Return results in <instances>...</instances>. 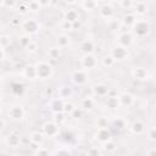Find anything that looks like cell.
Wrapping results in <instances>:
<instances>
[{"mask_svg": "<svg viewBox=\"0 0 156 156\" xmlns=\"http://www.w3.org/2000/svg\"><path fill=\"white\" fill-rule=\"evenodd\" d=\"M26 50L28 51V52H37V50H38V44H37V41H32L27 48H26Z\"/></svg>", "mask_w": 156, "mask_h": 156, "instance_id": "cell-38", "label": "cell"}, {"mask_svg": "<svg viewBox=\"0 0 156 156\" xmlns=\"http://www.w3.org/2000/svg\"><path fill=\"white\" fill-rule=\"evenodd\" d=\"M24 115H26V111L23 108V106L21 104H12V105H9L7 107V111H6V117L10 121H13V122H18L21 119L24 118Z\"/></svg>", "mask_w": 156, "mask_h": 156, "instance_id": "cell-3", "label": "cell"}, {"mask_svg": "<svg viewBox=\"0 0 156 156\" xmlns=\"http://www.w3.org/2000/svg\"><path fill=\"white\" fill-rule=\"evenodd\" d=\"M29 141L34 145H38L40 146L41 143L44 141V134L43 133H39V132H32L29 134Z\"/></svg>", "mask_w": 156, "mask_h": 156, "instance_id": "cell-21", "label": "cell"}, {"mask_svg": "<svg viewBox=\"0 0 156 156\" xmlns=\"http://www.w3.org/2000/svg\"><path fill=\"white\" fill-rule=\"evenodd\" d=\"M102 65L104 66H107V67H111V66H113L115 65V62H116V60L113 58V56L110 54V55H107V56H105L104 58H102Z\"/></svg>", "mask_w": 156, "mask_h": 156, "instance_id": "cell-35", "label": "cell"}, {"mask_svg": "<svg viewBox=\"0 0 156 156\" xmlns=\"http://www.w3.org/2000/svg\"><path fill=\"white\" fill-rule=\"evenodd\" d=\"M57 94H58V96H60L61 99L67 100V99H71L73 91H72V89H71L69 87L63 85V87H60V88L57 89Z\"/></svg>", "mask_w": 156, "mask_h": 156, "instance_id": "cell-22", "label": "cell"}, {"mask_svg": "<svg viewBox=\"0 0 156 156\" xmlns=\"http://www.w3.org/2000/svg\"><path fill=\"white\" fill-rule=\"evenodd\" d=\"M27 4H28V9H29V12H33V13H35V12H39V11H40V9L43 7L38 0H29Z\"/></svg>", "mask_w": 156, "mask_h": 156, "instance_id": "cell-29", "label": "cell"}, {"mask_svg": "<svg viewBox=\"0 0 156 156\" xmlns=\"http://www.w3.org/2000/svg\"><path fill=\"white\" fill-rule=\"evenodd\" d=\"M71 82L76 85H79V87H83L88 83L89 80V76H88V72L87 69L84 68H79V69H76L71 73Z\"/></svg>", "mask_w": 156, "mask_h": 156, "instance_id": "cell-5", "label": "cell"}, {"mask_svg": "<svg viewBox=\"0 0 156 156\" xmlns=\"http://www.w3.org/2000/svg\"><path fill=\"white\" fill-rule=\"evenodd\" d=\"M16 9H17V11H18L20 15H27V13L29 12L28 4H27V2H21V4H18Z\"/></svg>", "mask_w": 156, "mask_h": 156, "instance_id": "cell-34", "label": "cell"}, {"mask_svg": "<svg viewBox=\"0 0 156 156\" xmlns=\"http://www.w3.org/2000/svg\"><path fill=\"white\" fill-rule=\"evenodd\" d=\"M48 106L49 108L51 110V112L56 113V112H62L63 111V107H65V100L61 99L60 96L57 98H50L49 99V102H48Z\"/></svg>", "mask_w": 156, "mask_h": 156, "instance_id": "cell-9", "label": "cell"}, {"mask_svg": "<svg viewBox=\"0 0 156 156\" xmlns=\"http://www.w3.org/2000/svg\"><path fill=\"white\" fill-rule=\"evenodd\" d=\"M150 30H151V26H150V23H149L146 20H144V18L136 20L135 23L132 26V32H133L136 37H140V38L147 35V34L150 33Z\"/></svg>", "mask_w": 156, "mask_h": 156, "instance_id": "cell-4", "label": "cell"}, {"mask_svg": "<svg viewBox=\"0 0 156 156\" xmlns=\"http://www.w3.org/2000/svg\"><path fill=\"white\" fill-rule=\"evenodd\" d=\"M80 51L84 54H90L94 51V43L91 40H84L82 44H80Z\"/></svg>", "mask_w": 156, "mask_h": 156, "instance_id": "cell-25", "label": "cell"}, {"mask_svg": "<svg viewBox=\"0 0 156 156\" xmlns=\"http://www.w3.org/2000/svg\"><path fill=\"white\" fill-rule=\"evenodd\" d=\"M32 41H33V39L30 38V35H29V34L22 33V34L18 37V44H20V46H21V48H23V49H26V48H27Z\"/></svg>", "mask_w": 156, "mask_h": 156, "instance_id": "cell-24", "label": "cell"}, {"mask_svg": "<svg viewBox=\"0 0 156 156\" xmlns=\"http://www.w3.org/2000/svg\"><path fill=\"white\" fill-rule=\"evenodd\" d=\"M38 1L40 2V5H41L43 7L49 6V5H50V2H51V0H38Z\"/></svg>", "mask_w": 156, "mask_h": 156, "instance_id": "cell-40", "label": "cell"}, {"mask_svg": "<svg viewBox=\"0 0 156 156\" xmlns=\"http://www.w3.org/2000/svg\"><path fill=\"white\" fill-rule=\"evenodd\" d=\"M43 130H44V134H45V135L56 136V135H58V133H60V124H57V123L54 122V121L46 122V123L43 126Z\"/></svg>", "mask_w": 156, "mask_h": 156, "instance_id": "cell-10", "label": "cell"}, {"mask_svg": "<svg viewBox=\"0 0 156 156\" xmlns=\"http://www.w3.org/2000/svg\"><path fill=\"white\" fill-rule=\"evenodd\" d=\"M99 60L96 58V56L90 52V54H84L82 57V67L84 69H93L98 66Z\"/></svg>", "mask_w": 156, "mask_h": 156, "instance_id": "cell-8", "label": "cell"}, {"mask_svg": "<svg viewBox=\"0 0 156 156\" xmlns=\"http://www.w3.org/2000/svg\"><path fill=\"white\" fill-rule=\"evenodd\" d=\"M60 54H61V48H60V46L50 48L49 51H48V56H49V58H51V60H57V58L60 57Z\"/></svg>", "mask_w": 156, "mask_h": 156, "instance_id": "cell-31", "label": "cell"}, {"mask_svg": "<svg viewBox=\"0 0 156 156\" xmlns=\"http://www.w3.org/2000/svg\"><path fill=\"white\" fill-rule=\"evenodd\" d=\"M111 126L115 127V128H118V129H123L126 127V121L121 117H117V118L111 121Z\"/></svg>", "mask_w": 156, "mask_h": 156, "instance_id": "cell-33", "label": "cell"}, {"mask_svg": "<svg viewBox=\"0 0 156 156\" xmlns=\"http://www.w3.org/2000/svg\"><path fill=\"white\" fill-rule=\"evenodd\" d=\"M1 143L6 144L7 147H18L21 145V136L17 132L12 130V132H9V134L6 136H2L1 139Z\"/></svg>", "mask_w": 156, "mask_h": 156, "instance_id": "cell-6", "label": "cell"}, {"mask_svg": "<svg viewBox=\"0 0 156 156\" xmlns=\"http://www.w3.org/2000/svg\"><path fill=\"white\" fill-rule=\"evenodd\" d=\"M133 7H134V13L135 15H145L147 12V4L146 1H143V0H139L133 4Z\"/></svg>", "mask_w": 156, "mask_h": 156, "instance_id": "cell-17", "label": "cell"}, {"mask_svg": "<svg viewBox=\"0 0 156 156\" xmlns=\"http://www.w3.org/2000/svg\"><path fill=\"white\" fill-rule=\"evenodd\" d=\"M132 43H133V37H132V34H130L129 30L118 34V44L119 45H123L126 48H129Z\"/></svg>", "mask_w": 156, "mask_h": 156, "instance_id": "cell-14", "label": "cell"}, {"mask_svg": "<svg viewBox=\"0 0 156 156\" xmlns=\"http://www.w3.org/2000/svg\"><path fill=\"white\" fill-rule=\"evenodd\" d=\"M17 5H18V0H1V7L2 9L12 10V9H16Z\"/></svg>", "mask_w": 156, "mask_h": 156, "instance_id": "cell-32", "label": "cell"}, {"mask_svg": "<svg viewBox=\"0 0 156 156\" xmlns=\"http://www.w3.org/2000/svg\"><path fill=\"white\" fill-rule=\"evenodd\" d=\"M95 107V100L91 96H85L80 100V108L84 111H91Z\"/></svg>", "mask_w": 156, "mask_h": 156, "instance_id": "cell-18", "label": "cell"}, {"mask_svg": "<svg viewBox=\"0 0 156 156\" xmlns=\"http://www.w3.org/2000/svg\"><path fill=\"white\" fill-rule=\"evenodd\" d=\"M68 44H69V37H68L67 34L62 33V34H60V35L57 37V46H60L61 49H63V48H66Z\"/></svg>", "mask_w": 156, "mask_h": 156, "instance_id": "cell-27", "label": "cell"}, {"mask_svg": "<svg viewBox=\"0 0 156 156\" xmlns=\"http://www.w3.org/2000/svg\"><path fill=\"white\" fill-rule=\"evenodd\" d=\"M82 7L87 11H94L98 7V1L96 0H83Z\"/></svg>", "mask_w": 156, "mask_h": 156, "instance_id": "cell-26", "label": "cell"}, {"mask_svg": "<svg viewBox=\"0 0 156 156\" xmlns=\"http://www.w3.org/2000/svg\"><path fill=\"white\" fill-rule=\"evenodd\" d=\"M96 126H98V128H100V127H107L108 126V119L106 117L101 116V117H99L96 119Z\"/></svg>", "mask_w": 156, "mask_h": 156, "instance_id": "cell-36", "label": "cell"}, {"mask_svg": "<svg viewBox=\"0 0 156 156\" xmlns=\"http://www.w3.org/2000/svg\"><path fill=\"white\" fill-rule=\"evenodd\" d=\"M35 68H37V77L40 80H48L54 74V67L48 61H44V60L38 61L35 63Z\"/></svg>", "mask_w": 156, "mask_h": 156, "instance_id": "cell-1", "label": "cell"}, {"mask_svg": "<svg viewBox=\"0 0 156 156\" xmlns=\"http://www.w3.org/2000/svg\"><path fill=\"white\" fill-rule=\"evenodd\" d=\"M11 35L9 34V33H5V32H2L1 33V39H0V43H1V48H5V49H7L10 45H11Z\"/></svg>", "mask_w": 156, "mask_h": 156, "instance_id": "cell-30", "label": "cell"}, {"mask_svg": "<svg viewBox=\"0 0 156 156\" xmlns=\"http://www.w3.org/2000/svg\"><path fill=\"white\" fill-rule=\"evenodd\" d=\"M136 20H138V18H136V16H135L134 12H133V13H127V15L123 17L122 23L126 24V26H128V27H130V26H133V24L135 23Z\"/></svg>", "mask_w": 156, "mask_h": 156, "instance_id": "cell-28", "label": "cell"}, {"mask_svg": "<svg viewBox=\"0 0 156 156\" xmlns=\"http://www.w3.org/2000/svg\"><path fill=\"white\" fill-rule=\"evenodd\" d=\"M63 20L73 23V22H76V21L79 20V13H78V11L76 9H67L65 11V18Z\"/></svg>", "mask_w": 156, "mask_h": 156, "instance_id": "cell-20", "label": "cell"}, {"mask_svg": "<svg viewBox=\"0 0 156 156\" xmlns=\"http://www.w3.org/2000/svg\"><path fill=\"white\" fill-rule=\"evenodd\" d=\"M111 136H112V134H111L108 127H100V128H98L96 134H95V139L98 141L102 143V144H105L106 141L111 140Z\"/></svg>", "mask_w": 156, "mask_h": 156, "instance_id": "cell-11", "label": "cell"}, {"mask_svg": "<svg viewBox=\"0 0 156 156\" xmlns=\"http://www.w3.org/2000/svg\"><path fill=\"white\" fill-rule=\"evenodd\" d=\"M132 77L136 80H145L149 78V71L145 67H134L132 69Z\"/></svg>", "mask_w": 156, "mask_h": 156, "instance_id": "cell-12", "label": "cell"}, {"mask_svg": "<svg viewBox=\"0 0 156 156\" xmlns=\"http://www.w3.org/2000/svg\"><path fill=\"white\" fill-rule=\"evenodd\" d=\"M147 138L151 139V140H156V127L149 129V132H147Z\"/></svg>", "mask_w": 156, "mask_h": 156, "instance_id": "cell-39", "label": "cell"}, {"mask_svg": "<svg viewBox=\"0 0 156 156\" xmlns=\"http://www.w3.org/2000/svg\"><path fill=\"white\" fill-rule=\"evenodd\" d=\"M22 77L26 78V79H29V80H34L37 79V68H35V65H27L23 67V71H22Z\"/></svg>", "mask_w": 156, "mask_h": 156, "instance_id": "cell-13", "label": "cell"}, {"mask_svg": "<svg viewBox=\"0 0 156 156\" xmlns=\"http://www.w3.org/2000/svg\"><path fill=\"white\" fill-rule=\"evenodd\" d=\"M108 91H110V89H108V87L106 85V84H102V83H99V84H95L94 87H93V93L95 94V95H98V96H107L108 95Z\"/></svg>", "mask_w": 156, "mask_h": 156, "instance_id": "cell-16", "label": "cell"}, {"mask_svg": "<svg viewBox=\"0 0 156 156\" xmlns=\"http://www.w3.org/2000/svg\"><path fill=\"white\" fill-rule=\"evenodd\" d=\"M74 108H76V107H74V105H73L72 102H68V101H67V102H65L63 112H65V113H69V115H71V113L73 112V110H74Z\"/></svg>", "mask_w": 156, "mask_h": 156, "instance_id": "cell-37", "label": "cell"}, {"mask_svg": "<svg viewBox=\"0 0 156 156\" xmlns=\"http://www.w3.org/2000/svg\"><path fill=\"white\" fill-rule=\"evenodd\" d=\"M110 54L113 56V58L116 61H123V60H126L129 56V49L118 44V45H116L115 48L111 49V52Z\"/></svg>", "mask_w": 156, "mask_h": 156, "instance_id": "cell-7", "label": "cell"}, {"mask_svg": "<svg viewBox=\"0 0 156 156\" xmlns=\"http://www.w3.org/2000/svg\"><path fill=\"white\" fill-rule=\"evenodd\" d=\"M40 22L34 18V17H27L24 20H22L21 22V30L22 33H26V34H29V35H33V34H37L38 32H40Z\"/></svg>", "mask_w": 156, "mask_h": 156, "instance_id": "cell-2", "label": "cell"}, {"mask_svg": "<svg viewBox=\"0 0 156 156\" xmlns=\"http://www.w3.org/2000/svg\"><path fill=\"white\" fill-rule=\"evenodd\" d=\"M76 1H77V0H65V2H67V4H69V5H71V4H74Z\"/></svg>", "mask_w": 156, "mask_h": 156, "instance_id": "cell-41", "label": "cell"}, {"mask_svg": "<svg viewBox=\"0 0 156 156\" xmlns=\"http://www.w3.org/2000/svg\"><path fill=\"white\" fill-rule=\"evenodd\" d=\"M118 99H119V102H121L122 106H130V105L135 101L134 96H133L130 93H122V94L118 96Z\"/></svg>", "mask_w": 156, "mask_h": 156, "instance_id": "cell-19", "label": "cell"}, {"mask_svg": "<svg viewBox=\"0 0 156 156\" xmlns=\"http://www.w3.org/2000/svg\"><path fill=\"white\" fill-rule=\"evenodd\" d=\"M130 130L134 134H141V133H144L145 132V124H144V122H141L140 119L134 121L133 124L130 126Z\"/></svg>", "mask_w": 156, "mask_h": 156, "instance_id": "cell-23", "label": "cell"}, {"mask_svg": "<svg viewBox=\"0 0 156 156\" xmlns=\"http://www.w3.org/2000/svg\"><path fill=\"white\" fill-rule=\"evenodd\" d=\"M99 15L100 17L105 18V20H110L113 15V9L110 4H104L100 9H99Z\"/></svg>", "mask_w": 156, "mask_h": 156, "instance_id": "cell-15", "label": "cell"}]
</instances>
